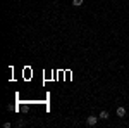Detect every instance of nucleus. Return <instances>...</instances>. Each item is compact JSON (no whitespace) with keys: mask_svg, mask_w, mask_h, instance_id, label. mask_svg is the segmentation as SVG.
I'll list each match as a JSON object with an SVG mask.
<instances>
[{"mask_svg":"<svg viewBox=\"0 0 129 128\" xmlns=\"http://www.w3.org/2000/svg\"><path fill=\"white\" fill-rule=\"evenodd\" d=\"M98 118H100V119H109V113H107V111H102Z\"/></svg>","mask_w":129,"mask_h":128,"instance_id":"3","label":"nucleus"},{"mask_svg":"<svg viewBox=\"0 0 129 128\" xmlns=\"http://www.w3.org/2000/svg\"><path fill=\"white\" fill-rule=\"evenodd\" d=\"M117 116H119V118H124V116H126V107H122V106L117 107Z\"/></svg>","mask_w":129,"mask_h":128,"instance_id":"2","label":"nucleus"},{"mask_svg":"<svg viewBox=\"0 0 129 128\" xmlns=\"http://www.w3.org/2000/svg\"><path fill=\"white\" fill-rule=\"evenodd\" d=\"M72 5L74 7H81L83 5V0H72Z\"/></svg>","mask_w":129,"mask_h":128,"instance_id":"4","label":"nucleus"},{"mask_svg":"<svg viewBox=\"0 0 129 128\" xmlns=\"http://www.w3.org/2000/svg\"><path fill=\"white\" fill-rule=\"evenodd\" d=\"M96 123H98V116H88L86 118V125L88 126H96Z\"/></svg>","mask_w":129,"mask_h":128,"instance_id":"1","label":"nucleus"}]
</instances>
